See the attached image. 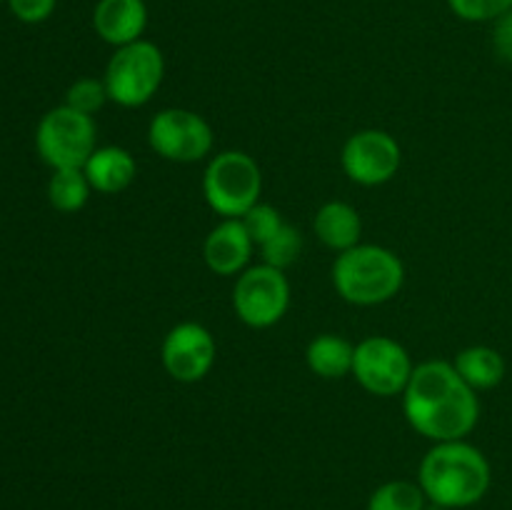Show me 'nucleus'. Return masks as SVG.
I'll use <instances>...</instances> for the list:
<instances>
[{
	"instance_id": "1",
	"label": "nucleus",
	"mask_w": 512,
	"mask_h": 510,
	"mask_svg": "<svg viewBox=\"0 0 512 510\" xmlns=\"http://www.w3.org/2000/svg\"><path fill=\"white\" fill-rule=\"evenodd\" d=\"M403 413L410 428L433 443L465 440L480 420V400L453 363L425 360L410 375Z\"/></svg>"
},
{
	"instance_id": "2",
	"label": "nucleus",
	"mask_w": 512,
	"mask_h": 510,
	"mask_svg": "<svg viewBox=\"0 0 512 510\" xmlns=\"http://www.w3.org/2000/svg\"><path fill=\"white\" fill-rule=\"evenodd\" d=\"M493 483V470L480 448L468 440L433 443L418 468V485L428 503L460 510L480 503Z\"/></svg>"
},
{
	"instance_id": "3",
	"label": "nucleus",
	"mask_w": 512,
	"mask_h": 510,
	"mask_svg": "<svg viewBox=\"0 0 512 510\" xmlns=\"http://www.w3.org/2000/svg\"><path fill=\"white\" fill-rule=\"evenodd\" d=\"M405 265L385 245L358 243L338 253L333 263V285L350 305L373 308L393 300L403 290Z\"/></svg>"
},
{
	"instance_id": "4",
	"label": "nucleus",
	"mask_w": 512,
	"mask_h": 510,
	"mask_svg": "<svg viewBox=\"0 0 512 510\" xmlns=\"http://www.w3.org/2000/svg\"><path fill=\"white\" fill-rule=\"evenodd\" d=\"M263 193V173L253 155L223 150L213 155L203 173L205 203L220 218H243Z\"/></svg>"
},
{
	"instance_id": "5",
	"label": "nucleus",
	"mask_w": 512,
	"mask_h": 510,
	"mask_svg": "<svg viewBox=\"0 0 512 510\" xmlns=\"http://www.w3.org/2000/svg\"><path fill=\"white\" fill-rule=\"evenodd\" d=\"M165 78L163 50L150 40L140 38L135 43L115 48L105 65L103 83L108 95L120 108H140L150 103Z\"/></svg>"
},
{
	"instance_id": "6",
	"label": "nucleus",
	"mask_w": 512,
	"mask_h": 510,
	"mask_svg": "<svg viewBox=\"0 0 512 510\" xmlns=\"http://www.w3.org/2000/svg\"><path fill=\"white\" fill-rule=\"evenodd\" d=\"M35 148L53 170L83 168L98 148L93 115L78 113L65 103L48 110L35 130Z\"/></svg>"
},
{
	"instance_id": "7",
	"label": "nucleus",
	"mask_w": 512,
	"mask_h": 510,
	"mask_svg": "<svg viewBox=\"0 0 512 510\" xmlns=\"http://www.w3.org/2000/svg\"><path fill=\"white\" fill-rule=\"evenodd\" d=\"M290 308V283L285 270L268 263L248 265L233 288V310L248 328H273Z\"/></svg>"
},
{
	"instance_id": "8",
	"label": "nucleus",
	"mask_w": 512,
	"mask_h": 510,
	"mask_svg": "<svg viewBox=\"0 0 512 510\" xmlns=\"http://www.w3.org/2000/svg\"><path fill=\"white\" fill-rule=\"evenodd\" d=\"M415 365L405 345L388 335H368L355 345L353 378L363 390L378 398L403 395Z\"/></svg>"
},
{
	"instance_id": "9",
	"label": "nucleus",
	"mask_w": 512,
	"mask_h": 510,
	"mask_svg": "<svg viewBox=\"0 0 512 510\" xmlns=\"http://www.w3.org/2000/svg\"><path fill=\"white\" fill-rule=\"evenodd\" d=\"M148 143L170 163H198L213 153L215 135L208 120L188 108H165L148 125Z\"/></svg>"
},
{
	"instance_id": "10",
	"label": "nucleus",
	"mask_w": 512,
	"mask_h": 510,
	"mask_svg": "<svg viewBox=\"0 0 512 510\" xmlns=\"http://www.w3.org/2000/svg\"><path fill=\"white\" fill-rule=\"evenodd\" d=\"M403 163L400 143L388 130L365 128L350 135L340 150V165L353 183L378 188L398 175Z\"/></svg>"
},
{
	"instance_id": "11",
	"label": "nucleus",
	"mask_w": 512,
	"mask_h": 510,
	"mask_svg": "<svg viewBox=\"0 0 512 510\" xmlns=\"http://www.w3.org/2000/svg\"><path fill=\"white\" fill-rule=\"evenodd\" d=\"M218 345L205 325L185 320L168 330L160 345V360L165 373L178 383H198L213 370Z\"/></svg>"
},
{
	"instance_id": "12",
	"label": "nucleus",
	"mask_w": 512,
	"mask_h": 510,
	"mask_svg": "<svg viewBox=\"0 0 512 510\" xmlns=\"http://www.w3.org/2000/svg\"><path fill=\"white\" fill-rule=\"evenodd\" d=\"M255 243L245 230L240 218H223L208 235L203 243V260L210 273L238 278L253 258Z\"/></svg>"
},
{
	"instance_id": "13",
	"label": "nucleus",
	"mask_w": 512,
	"mask_h": 510,
	"mask_svg": "<svg viewBox=\"0 0 512 510\" xmlns=\"http://www.w3.org/2000/svg\"><path fill=\"white\" fill-rule=\"evenodd\" d=\"M93 28L98 38L113 48L135 43L148 28V5L145 0H98Z\"/></svg>"
},
{
	"instance_id": "14",
	"label": "nucleus",
	"mask_w": 512,
	"mask_h": 510,
	"mask_svg": "<svg viewBox=\"0 0 512 510\" xmlns=\"http://www.w3.org/2000/svg\"><path fill=\"white\" fill-rule=\"evenodd\" d=\"M83 170L95 193L118 195L133 185L135 175H138V163L130 150L120 148V145H103V148H95Z\"/></svg>"
},
{
	"instance_id": "15",
	"label": "nucleus",
	"mask_w": 512,
	"mask_h": 510,
	"mask_svg": "<svg viewBox=\"0 0 512 510\" xmlns=\"http://www.w3.org/2000/svg\"><path fill=\"white\" fill-rule=\"evenodd\" d=\"M313 230L325 248L335 253L355 248L363 235V220L360 213L345 200H328L318 208L313 220Z\"/></svg>"
},
{
	"instance_id": "16",
	"label": "nucleus",
	"mask_w": 512,
	"mask_h": 510,
	"mask_svg": "<svg viewBox=\"0 0 512 510\" xmlns=\"http://www.w3.org/2000/svg\"><path fill=\"white\" fill-rule=\"evenodd\" d=\"M355 345L345 340L343 335L323 333L313 338L305 350V363L310 373L323 380H338L345 375H353Z\"/></svg>"
},
{
	"instance_id": "17",
	"label": "nucleus",
	"mask_w": 512,
	"mask_h": 510,
	"mask_svg": "<svg viewBox=\"0 0 512 510\" xmlns=\"http://www.w3.org/2000/svg\"><path fill=\"white\" fill-rule=\"evenodd\" d=\"M455 370H458L460 378L480 393V390H493L503 383L505 373H508V365L505 358L490 345H470L463 348L453 360Z\"/></svg>"
},
{
	"instance_id": "18",
	"label": "nucleus",
	"mask_w": 512,
	"mask_h": 510,
	"mask_svg": "<svg viewBox=\"0 0 512 510\" xmlns=\"http://www.w3.org/2000/svg\"><path fill=\"white\" fill-rule=\"evenodd\" d=\"M90 188L88 175L83 168H63L53 170L48 180V200L55 210L60 213H78L88 205Z\"/></svg>"
},
{
	"instance_id": "19",
	"label": "nucleus",
	"mask_w": 512,
	"mask_h": 510,
	"mask_svg": "<svg viewBox=\"0 0 512 510\" xmlns=\"http://www.w3.org/2000/svg\"><path fill=\"white\" fill-rule=\"evenodd\" d=\"M428 498L413 480H388L368 498V510H425Z\"/></svg>"
},
{
	"instance_id": "20",
	"label": "nucleus",
	"mask_w": 512,
	"mask_h": 510,
	"mask_svg": "<svg viewBox=\"0 0 512 510\" xmlns=\"http://www.w3.org/2000/svg\"><path fill=\"white\" fill-rule=\"evenodd\" d=\"M300 250H303V235H300L298 228H293L290 223H285L268 243L260 245L263 263L280 270L290 268V265L300 258Z\"/></svg>"
},
{
	"instance_id": "21",
	"label": "nucleus",
	"mask_w": 512,
	"mask_h": 510,
	"mask_svg": "<svg viewBox=\"0 0 512 510\" xmlns=\"http://www.w3.org/2000/svg\"><path fill=\"white\" fill-rule=\"evenodd\" d=\"M110 100L103 78H80L65 93V105L85 115H95Z\"/></svg>"
},
{
	"instance_id": "22",
	"label": "nucleus",
	"mask_w": 512,
	"mask_h": 510,
	"mask_svg": "<svg viewBox=\"0 0 512 510\" xmlns=\"http://www.w3.org/2000/svg\"><path fill=\"white\" fill-rule=\"evenodd\" d=\"M240 220H243L245 230H248V235L253 238L255 248H260L263 243H268V240L273 238V235L285 225L280 210L273 208L270 203H263V200H260V203H255L253 208H250Z\"/></svg>"
},
{
	"instance_id": "23",
	"label": "nucleus",
	"mask_w": 512,
	"mask_h": 510,
	"mask_svg": "<svg viewBox=\"0 0 512 510\" xmlns=\"http://www.w3.org/2000/svg\"><path fill=\"white\" fill-rule=\"evenodd\" d=\"M448 8L468 23H488L510 13L512 0H448Z\"/></svg>"
},
{
	"instance_id": "24",
	"label": "nucleus",
	"mask_w": 512,
	"mask_h": 510,
	"mask_svg": "<svg viewBox=\"0 0 512 510\" xmlns=\"http://www.w3.org/2000/svg\"><path fill=\"white\" fill-rule=\"evenodd\" d=\"M58 0H8V8L20 23L38 25L55 13Z\"/></svg>"
},
{
	"instance_id": "25",
	"label": "nucleus",
	"mask_w": 512,
	"mask_h": 510,
	"mask_svg": "<svg viewBox=\"0 0 512 510\" xmlns=\"http://www.w3.org/2000/svg\"><path fill=\"white\" fill-rule=\"evenodd\" d=\"M493 48L505 63H512V10L500 15L493 28Z\"/></svg>"
},
{
	"instance_id": "26",
	"label": "nucleus",
	"mask_w": 512,
	"mask_h": 510,
	"mask_svg": "<svg viewBox=\"0 0 512 510\" xmlns=\"http://www.w3.org/2000/svg\"><path fill=\"white\" fill-rule=\"evenodd\" d=\"M0 3H8V0H0Z\"/></svg>"
}]
</instances>
